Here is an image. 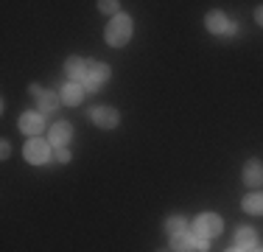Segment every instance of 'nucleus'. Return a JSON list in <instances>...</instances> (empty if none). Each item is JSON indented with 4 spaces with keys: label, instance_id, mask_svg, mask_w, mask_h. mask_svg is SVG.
<instances>
[{
    "label": "nucleus",
    "instance_id": "15",
    "mask_svg": "<svg viewBox=\"0 0 263 252\" xmlns=\"http://www.w3.org/2000/svg\"><path fill=\"white\" fill-rule=\"evenodd\" d=\"M243 210L247 213H263V193H249L243 199Z\"/></svg>",
    "mask_w": 263,
    "mask_h": 252
},
{
    "label": "nucleus",
    "instance_id": "25",
    "mask_svg": "<svg viewBox=\"0 0 263 252\" xmlns=\"http://www.w3.org/2000/svg\"><path fill=\"white\" fill-rule=\"evenodd\" d=\"M162 252H165V249H162Z\"/></svg>",
    "mask_w": 263,
    "mask_h": 252
},
{
    "label": "nucleus",
    "instance_id": "22",
    "mask_svg": "<svg viewBox=\"0 0 263 252\" xmlns=\"http://www.w3.org/2000/svg\"><path fill=\"white\" fill-rule=\"evenodd\" d=\"M255 20H258V23L263 25V6H260V9H258V11H255Z\"/></svg>",
    "mask_w": 263,
    "mask_h": 252
},
{
    "label": "nucleus",
    "instance_id": "18",
    "mask_svg": "<svg viewBox=\"0 0 263 252\" xmlns=\"http://www.w3.org/2000/svg\"><path fill=\"white\" fill-rule=\"evenodd\" d=\"M193 249H199V252H208V238H193Z\"/></svg>",
    "mask_w": 263,
    "mask_h": 252
},
{
    "label": "nucleus",
    "instance_id": "14",
    "mask_svg": "<svg viewBox=\"0 0 263 252\" xmlns=\"http://www.w3.org/2000/svg\"><path fill=\"white\" fill-rule=\"evenodd\" d=\"M193 249V238L182 236H171V252H191Z\"/></svg>",
    "mask_w": 263,
    "mask_h": 252
},
{
    "label": "nucleus",
    "instance_id": "24",
    "mask_svg": "<svg viewBox=\"0 0 263 252\" xmlns=\"http://www.w3.org/2000/svg\"><path fill=\"white\" fill-rule=\"evenodd\" d=\"M255 252H263V249H255Z\"/></svg>",
    "mask_w": 263,
    "mask_h": 252
},
{
    "label": "nucleus",
    "instance_id": "9",
    "mask_svg": "<svg viewBox=\"0 0 263 252\" xmlns=\"http://www.w3.org/2000/svg\"><path fill=\"white\" fill-rule=\"evenodd\" d=\"M243 182H247V185H263V166L258 160H249L247 163V168H243Z\"/></svg>",
    "mask_w": 263,
    "mask_h": 252
},
{
    "label": "nucleus",
    "instance_id": "23",
    "mask_svg": "<svg viewBox=\"0 0 263 252\" xmlns=\"http://www.w3.org/2000/svg\"><path fill=\"white\" fill-rule=\"evenodd\" d=\"M227 252H241V247H235V249H227Z\"/></svg>",
    "mask_w": 263,
    "mask_h": 252
},
{
    "label": "nucleus",
    "instance_id": "11",
    "mask_svg": "<svg viewBox=\"0 0 263 252\" xmlns=\"http://www.w3.org/2000/svg\"><path fill=\"white\" fill-rule=\"evenodd\" d=\"M235 244H238L241 249H252L255 244H258V236H255L252 227H238V232H235Z\"/></svg>",
    "mask_w": 263,
    "mask_h": 252
},
{
    "label": "nucleus",
    "instance_id": "4",
    "mask_svg": "<svg viewBox=\"0 0 263 252\" xmlns=\"http://www.w3.org/2000/svg\"><path fill=\"white\" fill-rule=\"evenodd\" d=\"M90 118L96 121V126H101V129H112V126H118V121H121L118 110H112V106H96V110L90 112Z\"/></svg>",
    "mask_w": 263,
    "mask_h": 252
},
{
    "label": "nucleus",
    "instance_id": "7",
    "mask_svg": "<svg viewBox=\"0 0 263 252\" xmlns=\"http://www.w3.org/2000/svg\"><path fill=\"white\" fill-rule=\"evenodd\" d=\"M31 93H34V98H36V104H40V110L42 112H53L56 106H59V96L56 93H48V90H40V87H31Z\"/></svg>",
    "mask_w": 263,
    "mask_h": 252
},
{
    "label": "nucleus",
    "instance_id": "13",
    "mask_svg": "<svg viewBox=\"0 0 263 252\" xmlns=\"http://www.w3.org/2000/svg\"><path fill=\"white\" fill-rule=\"evenodd\" d=\"M227 17L221 14V11H210L208 14V28L213 31V34H224V31H227Z\"/></svg>",
    "mask_w": 263,
    "mask_h": 252
},
{
    "label": "nucleus",
    "instance_id": "3",
    "mask_svg": "<svg viewBox=\"0 0 263 252\" xmlns=\"http://www.w3.org/2000/svg\"><path fill=\"white\" fill-rule=\"evenodd\" d=\"M23 154H26L28 163H34V166H40V163H48V157H51V146H48V140H28L26 149H23Z\"/></svg>",
    "mask_w": 263,
    "mask_h": 252
},
{
    "label": "nucleus",
    "instance_id": "16",
    "mask_svg": "<svg viewBox=\"0 0 263 252\" xmlns=\"http://www.w3.org/2000/svg\"><path fill=\"white\" fill-rule=\"evenodd\" d=\"M165 230L171 232V236H182V232L187 230V222H185L182 216H171V219L165 222Z\"/></svg>",
    "mask_w": 263,
    "mask_h": 252
},
{
    "label": "nucleus",
    "instance_id": "6",
    "mask_svg": "<svg viewBox=\"0 0 263 252\" xmlns=\"http://www.w3.org/2000/svg\"><path fill=\"white\" fill-rule=\"evenodd\" d=\"M20 129L26 132V135H40V132L45 129V118H42L40 112H26V115L20 118Z\"/></svg>",
    "mask_w": 263,
    "mask_h": 252
},
{
    "label": "nucleus",
    "instance_id": "19",
    "mask_svg": "<svg viewBox=\"0 0 263 252\" xmlns=\"http://www.w3.org/2000/svg\"><path fill=\"white\" fill-rule=\"evenodd\" d=\"M98 87H101V84H96L92 79H87V81H84V93H87V96H92V93H96Z\"/></svg>",
    "mask_w": 263,
    "mask_h": 252
},
{
    "label": "nucleus",
    "instance_id": "21",
    "mask_svg": "<svg viewBox=\"0 0 263 252\" xmlns=\"http://www.w3.org/2000/svg\"><path fill=\"white\" fill-rule=\"evenodd\" d=\"M0 154H3V157H9V154H11V146H9V143H3V149H0Z\"/></svg>",
    "mask_w": 263,
    "mask_h": 252
},
{
    "label": "nucleus",
    "instance_id": "2",
    "mask_svg": "<svg viewBox=\"0 0 263 252\" xmlns=\"http://www.w3.org/2000/svg\"><path fill=\"white\" fill-rule=\"evenodd\" d=\"M193 230H196L199 238L218 236V232H221V219H218L216 213H202V216L196 219V224H193Z\"/></svg>",
    "mask_w": 263,
    "mask_h": 252
},
{
    "label": "nucleus",
    "instance_id": "10",
    "mask_svg": "<svg viewBox=\"0 0 263 252\" xmlns=\"http://www.w3.org/2000/svg\"><path fill=\"white\" fill-rule=\"evenodd\" d=\"M81 98H84V87H79L76 81H70V84L62 87V101H65L67 106H76L81 104Z\"/></svg>",
    "mask_w": 263,
    "mask_h": 252
},
{
    "label": "nucleus",
    "instance_id": "20",
    "mask_svg": "<svg viewBox=\"0 0 263 252\" xmlns=\"http://www.w3.org/2000/svg\"><path fill=\"white\" fill-rule=\"evenodd\" d=\"M56 160L67 163V160H70V151H67V149H56Z\"/></svg>",
    "mask_w": 263,
    "mask_h": 252
},
{
    "label": "nucleus",
    "instance_id": "12",
    "mask_svg": "<svg viewBox=\"0 0 263 252\" xmlns=\"http://www.w3.org/2000/svg\"><path fill=\"white\" fill-rule=\"evenodd\" d=\"M87 79H92L96 84H104L109 79V67L101 65V62H87Z\"/></svg>",
    "mask_w": 263,
    "mask_h": 252
},
{
    "label": "nucleus",
    "instance_id": "1",
    "mask_svg": "<svg viewBox=\"0 0 263 252\" xmlns=\"http://www.w3.org/2000/svg\"><path fill=\"white\" fill-rule=\"evenodd\" d=\"M129 37H132V20L126 14H115V20L106 25V42L121 48L129 42Z\"/></svg>",
    "mask_w": 263,
    "mask_h": 252
},
{
    "label": "nucleus",
    "instance_id": "17",
    "mask_svg": "<svg viewBox=\"0 0 263 252\" xmlns=\"http://www.w3.org/2000/svg\"><path fill=\"white\" fill-rule=\"evenodd\" d=\"M98 9H101L104 14H115V11H118V3H115V0H101V3H98Z\"/></svg>",
    "mask_w": 263,
    "mask_h": 252
},
{
    "label": "nucleus",
    "instance_id": "8",
    "mask_svg": "<svg viewBox=\"0 0 263 252\" xmlns=\"http://www.w3.org/2000/svg\"><path fill=\"white\" fill-rule=\"evenodd\" d=\"M65 73L70 76L73 81H87V62L84 59H79V56H70V59L65 62Z\"/></svg>",
    "mask_w": 263,
    "mask_h": 252
},
{
    "label": "nucleus",
    "instance_id": "5",
    "mask_svg": "<svg viewBox=\"0 0 263 252\" xmlns=\"http://www.w3.org/2000/svg\"><path fill=\"white\" fill-rule=\"evenodd\" d=\"M70 137H73V126L59 121V123L51 126V137H48V143H53L56 149H65V143L70 140Z\"/></svg>",
    "mask_w": 263,
    "mask_h": 252
}]
</instances>
